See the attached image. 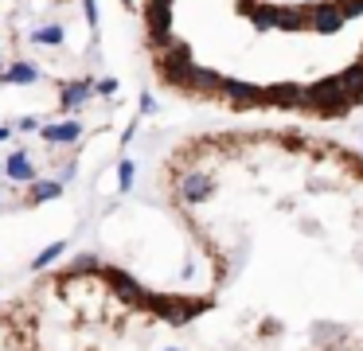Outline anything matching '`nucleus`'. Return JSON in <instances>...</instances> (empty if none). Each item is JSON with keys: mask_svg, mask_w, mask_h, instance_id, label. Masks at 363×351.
<instances>
[{"mask_svg": "<svg viewBox=\"0 0 363 351\" xmlns=\"http://www.w3.org/2000/svg\"><path fill=\"white\" fill-rule=\"evenodd\" d=\"M118 234L0 293V351H363V148L305 125L176 137Z\"/></svg>", "mask_w": 363, "mask_h": 351, "instance_id": "obj_1", "label": "nucleus"}, {"mask_svg": "<svg viewBox=\"0 0 363 351\" xmlns=\"http://www.w3.org/2000/svg\"><path fill=\"white\" fill-rule=\"evenodd\" d=\"M157 82L230 113L363 106V0H141Z\"/></svg>", "mask_w": 363, "mask_h": 351, "instance_id": "obj_2", "label": "nucleus"}]
</instances>
